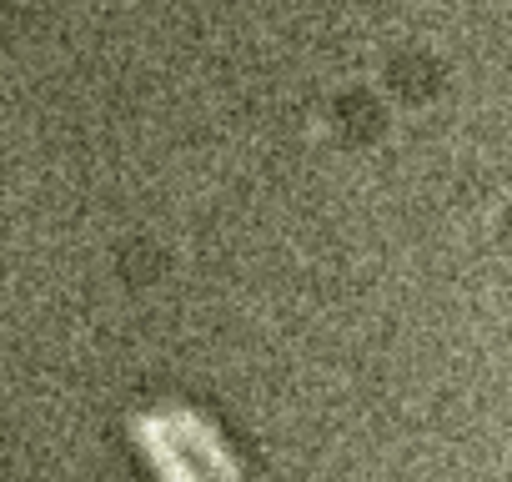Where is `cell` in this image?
Masks as SVG:
<instances>
[{"label": "cell", "mask_w": 512, "mask_h": 482, "mask_svg": "<svg viewBox=\"0 0 512 482\" xmlns=\"http://www.w3.org/2000/svg\"><path fill=\"white\" fill-rule=\"evenodd\" d=\"M166 417V427H171V437H176V447L181 452H191L216 482H241V462L231 457V447L221 442V432L201 417V412H191V407H171V412H161Z\"/></svg>", "instance_id": "1"}, {"label": "cell", "mask_w": 512, "mask_h": 482, "mask_svg": "<svg viewBox=\"0 0 512 482\" xmlns=\"http://www.w3.org/2000/svg\"><path fill=\"white\" fill-rule=\"evenodd\" d=\"M131 437H136V447L146 452V462L156 467L161 482H201L196 467H191V457L176 447V437H171V427H166L161 412H136L131 417Z\"/></svg>", "instance_id": "2"}]
</instances>
